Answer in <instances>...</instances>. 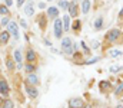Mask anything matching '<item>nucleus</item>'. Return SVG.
<instances>
[{
    "label": "nucleus",
    "mask_w": 123,
    "mask_h": 108,
    "mask_svg": "<svg viewBox=\"0 0 123 108\" xmlns=\"http://www.w3.org/2000/svg\"><path fill=\"white\" fill-rule=\"evenodd\" d=\"M0 14H3V16H7V14H9L7 6H0Z\"/></svg>",
    "instance_id": "nucleus-20"
},
{
    "label": "nucleus",
    "mask_w": 123,
    "mask_h": 108,
    "mask_svg": "<svg viewBox=\"0 0 123 108\" xmlns=\"http://www.w3.org/2000/svg\"><path fill=\"white\" fill-rule=\"evenodd\" d=\"M27 82L32 84V85H37V84H39V78H37V75H34V74L27 75Z\"/></svg>",
    "instance_id": "nucleus-8"
},
{
    "label": "nucleus",
    "mask_w": 123,
    "mask_h": 108,
    "mask_svg": "<svg viewBox=\"0 0 123 108\" xmlns=\"http://www.w3.org/2000/svg\"><path fill=\"white\" fill-rule=\"evenodd\" d=\"M120 55H122V52L117 50V49H112L110 50V56H120Z\"/></svg>",
    "instance_id": "nucleus-22"
},
{
    "label": "nucleus",
    "mask_w": 123,
    "mask_h": 108,
    "mask_svg": "<svg viewBox=\"0 0 123 108\" xmlns=\"http://www.w3.org/2000/svg\"><path fill=\"white\" fill-rule=\"evenodd\" d=\"M9 36H10L9 32H3V33H0V43H7V42H9Z\"/></svg>",
    "instance_id": "nucleus-14"
},
{
    "label": "nucleus",
    "mask_w": 123,
    "mask_h": 108,
    "mask_svg": "<svg viewBox=\"0 0 123 108\" xmlns=\"http://www.w3.org/2000/svg\"><path fill=\"white\" fill-rule=\"evenodd\" d=\"M63 50H64V52L67 53V55H72V53H73V48H72V46H69V48H64Z\"/></svg>",
    "instance_id": "nucleus-26"
},
{
    "label": "nucleus",
    "mask_w": 123,
    "mask_h": 108,
    "mask_svg": "<svg viewBox=\"0 0 123 108\" xmlns=\"http://www.w3.org/2000/svg\"><path fill=\"white\" fill-rule=\"evenodd\" d=\"M102 26H103V17H97V19L95 20V29H102Z\"/></svg>",
    "instance_id": "nucleus-17"
},
{
    "label": "nucleus",
    "mask_w": 123,
    "mask_h": 108,
    "mask_svg": "<svg viewBox=\"0 0 123 108\" xmlns=\"http://www.w3.org/2000/svg\"><path fill=\"white\" fill-rule=\"evenodd\" d=\"M89 10H90V2H89V0H83V2H82V12L87 13Z\"/></svg>",
    "instance_id": "nucleus-13"
},
{
    "label": "nucleus",
    "mask_w": 123,
    "mask_h": 108,
    "mask_svg": "<svg viewBox=\"0 0 123 108\" xmlns=\"http://www.w3.org/2000/svg\"><path fill=\"white\" fill-rule=\"evenodd\" d=\"M13 4V0H6V6H12Z\"/></svg>",
    "instance_id": "nucleus-35"
},
{
    "label": "nucleus",
    "mask_w": 123,
    "mask_h": 108,
    "mask_svg": "<svg viewBox=\"0 0 123 108\" xmlns=\"http://www.w3.org/2000/svg\"><path fill=\"white\" fill-rule=\"evenodd\" d=\"M44 25H46V19H44V17H42V19H40V27L43 29V27H44Z\"/></svg>",
    "instance_id": "nucleus-32"
},
{
    "label": "nucleus",
    "mask_w": 123,
    "mask_h": 108,
    "mask_svg": "<svg viewBox=\"0 0 123 108\" xmlns=\"http://www.w3.org/2000/svg\"><path fill=\"white\" fill-rule=\"evenodd\" d=\"M99 59H100V58H93V59H90V61H87V62H86V65H92V63H96Z\"/></svg>",
    "instance_id": "nucleus-27"
},
{
    "label": "nucleus",
    "mask_w": 123,
    "mask_h": 108,
    "mask_svg": "<svg viewBox=\"0 0 123 108\" xmlns=\"http://www.w3.org/2000/svg\"><path fill=\"white\" fill-rule=\"evenodd\" d=\"M122 71V66H110V72H120Z\"/></svg>",
    "instance_id": "nucleus-25"
},
{
    "label": "nucleus",
    "mask_w": 123,
    "mask_h": 108,
    "mask_svg": "<svg viewBox=\"0 0 123 108\" xmlns=\"http://www.w3.org/2000/svg\"><path fill=\"white\" fill-rule=\"evenodd\" d=\"M73 29H76V30H79V29H80V20H76V22H75Z\"/></svg>",
    "instance_id": "nucleus-30"
},
{
    "label": "nucleus",
    "mask_w": 123,
    "mask_h": 108,
    "mask_svg": "<svg viewBox=\"0 0 123 108\" xmlns=\"http://www.w3.org/2000/svg\"><path fill=\"white\" fill-rule=\"evenodd\" d=\"M92 46L96 49V48H99V46H100V43H99V42H92Z\"/></svg>",
    "instance_id": "nucleus-33"
},
{
    "label": "nucleus",
    "mask_w": 123,
    "mask_h": 108,
    "mask_svg": "<svg viewBox=\"0 0 123 108\" xmlns=\"http://www.w3.org/2000/svg\"><path fill=\"white\" fill-rule=\"evenodd\" d=\"M62 27H63V20L56 17V20H55V35H56V38H62V30H63Z\"/></svg>",
    "instance_id": "nucleus-2"
},
{
    "label": "nucleus",
    "mask_w": 123,
    "mask_h": 108,
    "mask_svg": "<svg viewBox=\"0 0 123 108\" xmlns=\"http://www.w3.org/2000/svg\"><path fill=\"white\" fill-rule=\"evenodd\" d=\"M80 45H82V49H83V52H84V53H90V49H89V46H87L84 42H82Z\"/></svg>",
    "instance_id": "nucleus-23"
},
{
    "label": "nucleus",
    "mask_w": 123,
    "mask_h": 108,
    "mask_svg": "<svg viewBox=\"0 0 123 108\" xmlns=\"http://www.w3.org/2000/svg\"><path fill=\"white\" fill-rule=\"evenodd\" d=\"M110 88V84L109 82H106V81H102L100 82V89L102 91H106V89H109Z\"/></svg>",
    "instance_id": "nucleus-19"
},
{
    "label": "nucleus",
    "mask_w": 123,
    "mask_h": 108,
    "mask_svg": "<svg viewBox=\"0 0 123 108\" xmlns=\"http://www.w3.org/2000/svg\"><path fill=\"white\" fill-rule=\"evenodd\" d=\"M24 3V0H17V6H22Z\"/></svg>",
    "instance_id": "nucleus-36"
},
{
    "label": "nucleus",
    "mask_w": 123,
    "mask_h": 108,
    "mask_svg": "<svg viewBox=\"0 0 123 108\" xmlns=\"http://www.w3.org/2000/svg\"><path fill=\"white\" fill-rule=\"evenodd\" d=\"M24 13L27 16H33L34 14V4L33 3H27V6L24 7Z\"/></svg>",
    "instance_id": "nucleus-9"
},
{
    "label": "nucleus",
    "mask_w": 123,
    "mask_h": 108,
    "mask_svg": "<svg viewBox=\"0 0 123 108\" xmlns=\"http://www.w3.org/2000/svg\"><path fill=\"white\" fill-rule=\"evenodd\" d=\"M2 108H14V105H13V101H10V99H6V101L2 104Z\"/></svg>",
    "instance_id": "nucleus-18"
},
{
    "label": "nucleus",
    "mask_w": 123,
    "mask_h": 108,
    "mask_svg": "<svg viewBox=\"0 0 123 108\" xmlns=\"http://www.w3.org/2000/svg\"><path fill=\"white\" fill-rule=\"evenodd\" d=\"M26 71L27 72H33L34 71V66L33 65H26Z\"/></svg>",
    "instance_id": "nucleus-31"
},
{
    "label": "nucleus",
    "mask_w": 123,
    "mask_h": 108,
    "mask_svg": "<svg viewBox=\"0 0 123 108\" xmlns=\"http://www.w3.org/2000/svg\"><path fill=\"white\" fill-rule=\"evenodd\" d=\"M26 58H27V62H34V61H36V52L29 49L27 53H26Z\"/></svg>",
    "instance_id": "nucleus-7"
},
{
    "label": "nucleus",
    "mask_w": 123,
    "mask_h": 108,
    "mask_svg": "<svg viewBox=\"0 0 123 108\" xmlns=\"http://www.w3.org/2000/svg\"><path fill=\"white\" fill-rule=\"evenodd\" d=\"M69 107L70 108H83L84 107V101L82 98H72L69 101Z\"/></svg>",
    "instance_id": "nucleus-1"
},
{
    "label": "nucleus",
    "mask_w": 123,
    "mask_h": 108,
    "mask_svg": "<svg viewBox=\"0 0 123 108\" xmlns=\"http://www.w3.org/2000/svg\"><path fill=\"white\" fill-rule=\"evenodd\" d=\"M47 14H49L50 17H53V19H56V17L59 16V10H57L56 7H49V9H47Z\"/></svg>",
    "instance_id": "nucleus-11"
},
{
    "label": "nucleus",
    "mask_w": 123,
    "mask_h": 108,
    "mask_svg": "<svg viewBox=\"0 0 123 108\" xmlns=\"http://www.w3.org/2000/svg\"><path fill=\"white\" fill-rule=\"evenodd\" d=\"M2 25H3V26L9 25V19H7V16H3V19H2Z\"/></svg>",
    "instance_id": "nucleus-29"
},
{
    "label": "nucleus",
    "mask_w": 123,
    "mask_h": 108,
    "mask_svg": "<svg viewBox=\"0 0 123 108\" xmlns=\"http://www.w3.org/2000/svg\"><path fill=\"white\" fill-rule=\"evenodd\" d=\"M69 12H70V16H73V17H76L77 16V4L76 3H72V4H69Z\"/></svg>",
    "instance_id": "nucleus-10"
},
{
    "label": "nucleus",
    "mask_w": 123,
    "mask_h": 108,
    "mask_svg": "<svg viewBox=\"0 0 123 108\" xmlns=\"http://www.w3.org/2000/svg\"><path fill=\"white\" fill-rule=\"evenodd\" d=\"M26 92H27V95L32 97V98H36V97H37V89L33 88V86H26Z\"/></svg>",
    "instance_id": "nucleus-6"
},
{
    "label": "nucleus",
    "mask_w": 123,
    "mask_h": 108,
    "mask_svg": "<svg viewBox=\"0 0 123 108\" xmlns=\"http://www.w3.org/2000/svg\"><path fill=\"white\" fill-rule=\"evenodd\" d=\"M9 92V85L6 81H0V94L2 95H7Z\"/></svg>",
    "instance_id": "nucleus-5"
},
{
    "label": "nucleus",
    "mask_w": 123,
    "mask_h": 108,
    "mask_svg": "<svg viewBox=\"0 0 123 108\" xmlns=\"http://www.w3.org/2000/svg\"><path fill=\"white\" fill-rule=\"evenodd\" d=\"M119 16H122V17H123V7H122V10L119 12Z\"/></svg>",
    "instance_id": "nucleus-39"
},
{
    "label": "nucleus",
    "mask_w": 123,
    "mask_h": 108,
    "mask_svg": "<svg viewBox=\"0 0 123 108\" xmlns=\"http://www.w3.org/2000/svg\"><path fill=\"white\" fill-rule=\"evenodd\" d=\"M119 36H120V30H119V29H112L110 32H107L106 38H107L110 42H115V40L119 39Z\"/></svg>",
    "instance_id": "nucleus-3"
},
{
    "label": "nucleus",
    "mask_w": 123,
    "mask_h": 108,
    "mask_svg": "<svg viewBox=\"0 0 123 108\" xmlns=\"http://www.w3.org/2000/svg\"><path fill=\"white\" fill-rule=\"evenodd\" d=\"M63 30H70V17L69 16H63Z\"/></svg>",
    "instance_id": "nucleus-12"
},
{
    "label": "nucleus",
    "mask_w": 123,
    "mask_h": 108,
    "mask_svg": "<svg viewBox=\"0 0 123 108\" xmlns=\"http://www.w3.org/2000/svg\"><path fill=\"white\" fill-rule=\"evenodd\" d=\"M115 92H116V95H119V94H122V92H123V82H122V84H119V86L116 88V91H115Z\"/></svg>",
    "instance_id": "nucleus-24"
},
{
    "label": "nucleus",
    "mask_w": 123,
    "mask_h": 108,
    "mask_svg": "<svg viewBox=\"0 0 123 108\" xmlns=\"http://www.w3.org/2000/svg\"><path fill=\"white\" fill-rule=\"evenodd\" d=\"M20 25H22L23 27H26V29H27V23H26V20H20Z\"/></svg>",
    "instance_id": "nucleus-34"
},
{
    "label": "nucleus",
    "mask_w": 123,
    "mask_h": 108,
    "mask_svg": "<svg viewBox=\"0 0 123 108\" xmlns=\"http://www.w3.org/2000/svg\"><path fill=\"white\" fill-rule=\"evenodd\" d=\"M86 108H90V107H86Z\"/></svg>",
    "instance_id": "nucleus-41"
},
{
    "label": "nucleus",
    "mask_w": 123,
    "mask_h": 108,
    "mask_svg": "<svg viewBox=\"0 0 123 108\" xmlns=\"http://www.w3.org/2000/svg\"><path fill=\"white\" fill-rule=\"evenodd\" d=\"M44 45H47V46H50V45H52V43H50V42H49V40H47V39H46V40H44Z\"/></svg>",
    "instance_id": "nucleus-38"
},
{
    "label": "nucleus",
    "mask_w": 123,
    "mask_h": 108,
    "mask_svg": "<svg viewBox=\"0 0 123 108\" xmlns=\"http://www.w3.org/2000/svg\"><path fill=\"white\" fill-rule=\"evenodd\" d=\"M69 4H70V3H69V2H66V0H60V2H59V6H60L62 9H67V7H69Z\"/></svg>",
    "instance_id": "nucleus-21"
},
{
    "label": "nucleus",
    "mask_w": 123,
    "mask_h": 108,
    "mask_svg": "<svg viewBox=\"0 0 123 108\" xmlns=\"http://www.w3.org/2000/svg\"><path fill=\"white\" fill-rule=\"evenodd\" d=\"M49 2H52V0H49Z\"/></svg>",
    "instance_id": "nucleus-42"
},
{
    "label": "nucleus",
    "mask_w": 123,
    "mask_h": 108,
    "mask_svg": "<svg viewBox=\"0 0 123 108\" xmlns=\"http://www.w3.org/2000/svg\"><path fill=\"white\" fill-rule=\"evenodd\" d=\"M13 56H14V61L17 63H22V52L20 50H14L13 52Z\"/></svg>",
    "instance_id": "nucleus-15"
},
{
    "label": "nucleus",
    "mask_w": 123,
    "mask_h": 108,
    "mask_svg": "<svg viewBox=\"0 0 123 108\" xmlns=\"http://www.w3.org/2000/svg\"><path fill=\"white\" fill-rule=\"evenodd\" d=\"M69 46H72V39H70V38H64L62 40V48L64 49V48H69Z\"/></svg>",
    "instance_id": "nucleus-16"
},
{
    "label": "nucleus",
    "mask_w": 123,
    "mask_h": 108,
    "mask_svg": "<svg viewBox=\"0 0 123 108\" xmlns=\"http://www.w3.org/2000/svg\"><path fill=\"white\" fill-rule=\"evenodd\" d=\"M116 108H123V107H122V105H119V107H116Z\"/></svg>",
    "instance_id": "nucleus-40"
},
{
    "label": "nucleus",
    "mask_w": 123,
    "mask_h": 108,
    "mask_svg": "<svg viewBox=\"0 0 123 108\" xmlns=\"http://www.w3.org/2000/svg\"><path fill=\"white\" fill-rule=\"evenodd\" d=\"M39 7H40V9H44V7H46V4H44V3H39Z\"/></svg>",
    "instance_id": "nucleus-37"
},
{
    "label": "nucleus",
    "mask_w": 123,
    "mask_h": 108,
    "mask_svg": "<svg viewBox=\"0 0 123 108\" xmlns=\"http://www.w3.org/2000/svg\"><path fill=\"white\" fill-rule=\"evenodd\" d=\"M9 33H12L14 36V39H19V29H17V25L14 22H10L9 23V29H7Z\"/></svg>",
    "instance_id": "nucleus-4"
},
{
    "label": "nucleus",
    "mask_w": 123,
    "mask_h": 108,
    "mask_svg": "<svg viewBox=\"0 0 123 108\" xmlns=\"http://www.w3.org/2000/svg\"><path fill=\"white\" fill-rule=\"evenodd\" d=\"M7 68H9V69H13V68H14V63H13L12 59H7Z\"/></svg>",
    "instance_id": "nucleus-28"
}]
</instances>
